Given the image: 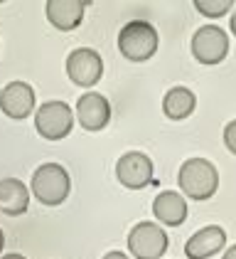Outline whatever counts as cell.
<instances>
[{
  "mask_svg": "<svg viewBox=\"0 0 236 259\" xmlns=\"http://www.w3.org/2000/svg\"><path fill=\"white\" fill-rule=\"evenodd\" d=\"M177 185L190 200H209L219 190V170L212 160L190 158L177 170Z\"/></svg>",
  "mask_w": 236,
  "mask_h": 259,
  "instance_id": "cell-1",
  "label": "cell"
},
{
  "mask_svg": "<svg viewBox=\"0 0 236 259\" xmlns=\"http://www.w3.org/2000/svg\"><path fill=\"white\" fill-rule=\"evenodd\" d=\"M157 30L145 20H131L118 32V52L128 62H148L157 52Z\"/></svg>",
  "mask_w": 236,
  "mask_h": 259,
  "instance_id": "cell-2",
  "label": "cell"
},
{
  "mask_svg": "<svg viewBox=\"0 0 236 259\" xmlns=\"http://www.w3.org/2000/svg\"><path fill=\"white\" fill-rule=\"evenodd\" d=\"M30 185H32V195L47 207L62 205L64 200L69 198V190H72L69 173L59 163H42L32 173V183Z\"/></svg>",
  "mask_w": 236,
  "mask_h": 259,
  "instance_id": "cell-3",
  "label": "cell"
},
{
  "mask_svg": "<svg viewBox=\"0 0 236 259\" xmlns=\"http://www.w3.org/2000/svg\"><path fill=\"white\" fill-rule=\"evenodd\" d=\"M35 128L42 139L62 141L74 128V111L64 101H44L35 114Z\"/></svg>",
  "mask_w": 236,
  "mask_h": 259,
  "instance_id": "cell-4",
  "label": "cell"
},
{
  "mask_svg": "<svg viewBox=\"0 0 236 259\" xmlns=\"http://www.w3.org/2000/svg\"><path fill=\"white\" fill-rule=\"evenodd\" d=\"M128 252L136 259H160L167 252V235L157 222H138L128 232Z\"/></svg>",
  "mask_w": 236,
  "mask_h": 259,
  "instance_id": "cell-5",
  "label": "cell"
},
{
  "mask_svg": "<svg viewBox=\"0 0 236 259\" xmlns=\"http://www.w3.org/2000/svg\"><path fill=\"white\" fill-rule=\"evenodd\" d=\"M116 178L123 188L128 190H143L148 188L153 178H155V168H153V160L148 158L145 153L140 151H128L123 153L116 163Z\"/></svg>",
  "mask_w": 236,
  "mask_h": 259,
  "instance_id": "cell-6",
  "label": "cell"
},
{
  "mask_svg": "<svg viewBox=\"0 0 236 259\" xmlns=\"http://www.w3.org/2000/svg\"><path fill=\"white\" fill-rule=\"evenodd\" d=\"M192 55L199 64H219L229 55V37L219 25H202L192 37Z\"/></svg>",
  "mask_w": 236,
  "mask_h": 259,
  "instance_id": "cell-7",
  "label": "cell"
},
{
  "mask_svg": "<svg viewBox=\"0 0 236 259\" xmlns=\"http://www.w3.org/2000/svg\"><path fill=\"white\" fill-rule=\"evenodd\" d=\"M67 74L77 87H94L103 77V60L96 50L79 47L67 57Z\"/></svg>",
  "mask_w": 236,
  "mask_h": 259,
  "instance_id": "cell-8",
  "label": "cell"
},
{
  "mask_svg": "<svg viewBox=\"0 0 236 259\" xmlns=\"http://www.w3.org/2000/svg\"><path fill=\"white\" fill-rule=\"evenodd\" d=\"M0 111L8 119L22 121L35 111V89L27 81H10L0 89Z\"/></svg>",
  "mask_w": 236,
  "mask_h": 259,
  "instance_id": "cell-9",
  "label": "cell"
},
{
  "mask_svg": "<svg viewBox=\"0 0 236 259\" xmlns=\"http://www.w3.org/2000/svg\"><path fill=\"white\" fill-rule=\"evenodd\" d=\"M77 119L81 128H86V131H101L111 121V104L98 92H86L77 101Z\"/></svg>",
  "mask_w": 236,
  "mask_h": 259,
  "instance_id": "cell-10",
  "label": "cell"
},
{
  "mask_svg": "<svg viewBox=\"0 0 236 259\" xmlns=\"http://www.w3.org/2000/svg\"><path fill=\"white\" fill-rule=\"evenodd\" d=\"M224 244H226V232L219 225H209L187 239L185 254H187V259H209L216 252H221Z\"/></svg>",
  "mask_w": 236,
  "mask_h": 259,
  "instance_id": "cell-11",
  "label": "cell"
},
{
  "mask_svg": "<svg viewBox=\"0 0 236 259\" xmlns=\"http://www.w3.org/2000/svg\"><path fill=\"white\" fill-rule=\"evenodd\" d=\"M86 5L89 3H84V0H47L44 3V13H47V20L52 22L57 30L69 32V30L81 25Z\"/></svg>",
  "mask_w": 236,
  "mask_h": 259,
  "instance_id": "cell-12",
  "label": "cell"
},
{
  "mask_svg": "<svg viewBox=\"0 0 236 259\" xmlns=\"http://www.w3.org/2000/svg\"><path fill=\"white\" fill-rule=\"evenodd\" d=\"M153 215L157 222H162L167 227H180L187 220V202L175 190H162L153 200Z\"/></svg>",
  "mask_w": 236,
  "mask_h": 259,
  "instance_id": "cell-13",
  "label": "cell"
},
{
  "mask_svg": "<svg viewBox=\"0 0 236 259\" xmlns=\"http://www.w3.org/2000/svg\"><path fill=\"white\" fill-rule=\"evenodd\" d=\"M27 205H30V190L25 188L22 180H0V212H5L10 218H18L22 212H27Z\"/></svg>",
  "mask_w": 236,
  "mask_h": 259,
  "instance_id": "cell-14",
  "label": "cell"
},
{
  "mask_svg": "<svg viewBox=\"0 0 236 259\" xmlns=\"http://www.w3.org/2000/svg\"><path fill=\"white\" fill-rule=\"evenodd\" d=\"M197 109V97L192 89H187V87H172L167 94H165V99H162V111H165V116L172 121H182L187 119V116H192Z\"/></svg>",
  "mask_w": 236,
  "mask_h": 259,
  "instance_id": "cell-15",
  "label": "cell"
},
{
  "mask_svg": "<svg viewBox=\"0 0 236 259\" xmlns=\"http://www.w3.org/2000/svg\"><path fill=\"white\" fill-rule=\"evenodd\" d=\"M192 5L204 18H221L234 8V0H195Z\"/></svg>",
  "mask_w": 236,
  "mask_h": 259,
  "instance_id": "cell-16",
  "label": "cell"
},
{
  "mask_svg": "<svg viewBox=\"0 0 236 259\" xmlns=\"http://www.w3.org/2000/svg\"><path fill=\"white\" fill-rule=\"evenodd\" d=\"M224 143H226V148L236 156V119L229 121V123L224 126Z\"/></svg>",
  "mask_w": 236,
  "mask_h": 259,
  "instance_id": "cell-17",
  "label": "cell"
},
{
  "mask_svg": "<svg viewBox=\"0 0 236 259\" xmlns=\"http://www.w3.org/2000/svg\"><path fill=\"white\" fill-rule=\"evenodd\" d=\"M103 259H131V257L123 254V252H108V254H103Z\"/></svg>",
  "mask_w": 236,
  "mask_h": 259,
  "instance_id": "cell-18",
  "label": "cell"
},
{
  "mask_svg": "<svg viewBox=\"0 0 236 259\" xmlns=\"http://www.w3.org/2000/svg\"><path fill=\"white\" fill-rule=\"evenodd\" d=\"M221 259H236V244H234V247H229V249L224 252V257H221Z\"/></svg>",
  "mask_w": 236,
  "mask_h": 259,
  "instance_id": "cell-19",
  "label": "cell"
},
{
  "mask_svg": "<svg viewBox=\"0 0 236 259\" xmlns=\"http://www.w3.org/2000/svg\"><path fill=\"white\" fill-rule=\"evenodd\" d=\"M229 25H231V32L236 35V10H234V15H231V22H229Z\"/></svg>",
  "mask_w": 236,
  "mask_h": 259,
  "instance_id": "cell-20",
  "label": "cell"
},
{
  "mask_svg": "<svg viewBox=\"0 0 236 259\" xmlns=\"http://www.w3.org/2000/svg\"><path fill=\"white\" fill-rule=\"evenodd\" d=\"M0 259H25L22 254H5V257H0Z\"/></svg>",
  "mask_w": 236,
  "mask_h": 259,
  "instance_id": "cell-21",
  "label": "cell"
},
{
  "mask_svg": "<svg viewBox=\"0 0 236 259\" xmlns=\"http://www.w3.org/2000/svg\"><path fill=\"white\" fill-rule=\"evenodd\" d=\"M3 247H5V235H3V230H0V252H3Z\"/></svg>",
  "mask_w": 236,
  "mask_h": 259,
  "instance_id": "cell-22",
  "label": "cell"
}]
</instances>
